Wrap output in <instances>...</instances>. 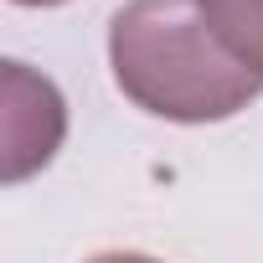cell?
Returning <instances> with one entry per match:
<instances>
[{"label": "cell", "mask_w": 263, "mask_h": 263, "mask_svg": "<svg viewBox=\"0 0 263 263\" xmlns=\"http://www.w3.org/2000/svg\"><path fill=\"white\" fill-rule=\"evenodd\" d=\"M108 62L124 98L171 124H217L263 93L206 26L201 0H129L108 21Z\"/></svg>", "instance_id": "obj_1"}, {"label": "cell", "mask_w": 263, "mask_h": 263, "mask_svg": "<svg viewBox=\"0 0 263 263\" xmlns=\"http://www.w3.org/2000/svg\"><path fill=\"white\" fill-rule=\"evenodd\" d=\"M67 129V108L62 93L36 78L26 62H6V108H0V140H6V181H26L31 171H42Z\"/></svg>", "instance_id": "obj_2"}, {"label": "cell", "mask_w": 263, "mask_h": 263, "mask_svg": "<svg viewBox=\"0 0 263 263\" xmlns=\"http://www.w3.org/2000/svg\"><path fill=\"white\" fill-rule=\"evenodd\" d=\"M201 11L222 52L253 78H263V0H201Z\"/></svg>", "instance_id": "obj_3"}, {"label": "cell", "mask_w": 263, "mask_h": 263, "mask_svg": "<svg viewBox=\"0 0 263 263\" xmlns=\"http://www.w3.org/2000/svg\"><path fill=\"white\" fill-rule=\"evenodd\" d=\"M88 263H160V258H145V253H98Z\"/></svg>", "instance_id": "obj_4"}, {"label": "cell", "mask_w": 263, "mask_h": 263, "mask_svg": "<svg viewBox=\"0 0 263 263\" xmlns=\"http://www.w3.org/2000/svg\"><path fill=\"white\" fill-rule=\"evenodd\" d=\"M11 6H62V0H11Z\"/></svg>", "instance_id": "obj_5"}]
</instances>
